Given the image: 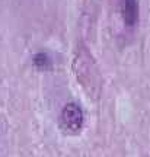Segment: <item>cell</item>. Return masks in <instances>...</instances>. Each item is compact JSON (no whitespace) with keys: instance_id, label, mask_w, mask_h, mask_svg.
Masks as SVG:
<instances>
[{"instance_id":"cell-1","label":"cell","mask_w":150,"mask_h":157,"mask_svg":"<svg viewBox=\"0 0 150 157\" xmlns=\"http://www.w3.org/2000/svg\"><path fill=\"white\" fill-rule=\"evenodd\" d=\"M83 125V112L77 103H67L61 112V127L69 132H77Z\"/></svg>"},{"instance_id":"cell-2","label":"cell","mask_w":150,"mask_h":157,"mask_svg":"<svg viewBox=\"0 0 150 157\" xmlns=\"http://www.w3.org/2000/svg\"><path fill=\"white\" fill-rule=\"evenodd\" d=\"M121 17L127 26H134L139 21V3L137 0H121Z\"/></svg>"},{"instance_id":"cell-3","label":"cell","mask_w":150,"mask_h":157,"mask_svg":"<svg viewBox=\"0 0 150 157\" xmlns=\"http://www.w3.org/2000/svg\"><path fill=\"white\" fill-rule=\"evenodd\" d=\"M48 57L45 56V54H38V56H35V58H34V63H35V66H38V67H45L47 64H48Z\"/></svg>"}]
</instances>
